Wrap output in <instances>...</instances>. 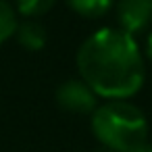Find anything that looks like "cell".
<instances>
[{"label":"cell","instance_id":"6da1fadb","mask_svg":"<svg viewBox=\"0 0 152 152\" xmlns=\"http://www.w3.org/2000/svg\"><path fill=\"white\" fill-rule=\"evenodd\" d=\"M77 71L96 96L104 100H127L140 92L146 67L133 36L123 29L102 27L77 50Z\"/></svg>","mask_w":152,"mask_h":152},{"label":"cell","instance_id":"7a4b0ae2","mask_svg":"<svg viewBox=\"0 0 152 152\" xmlns=\"http://www.w3.org/2000/svg\"><path fill=\"white\" fill-rule=\"evenodd\" d=\"M92 131L110 152H133L148 142L144 113L125 100H108L98 106L92 113Z\"/></svg>","mask_w":152,"mask_h":152},{"label":"cell","instance_id":"3957f363","mask_svg":"<svg viewBox=\"0 0 152 152\" xmlns=\"http://www.w3.org/2000/svg\"><path fill=\"white\" fill-rule=\"evenodd\" d=\"M56 102L63 110L90 115L98 108V96L83 79H67L56 88Z\"/></svg>","mask_w":152,"mask_h":152},{"label":"cell","instance_id":"277c9868","mask_svg":"<svg viewBox=\"0 0 152 152\" xmlns=\"http://www.w3.org/2000/svg\"><path fill=\"white\" fill-rule=\"evenodd\" d=\"M117 21L129 36L148 29L152 25V0H119Z\"/></svg>","mask_w":152,"mask_h":152},{"label":"cell","instance_id":"5b68a950","mask_svg":"<svg viewBox=\"0 0 152 152\" xmlns=\"http://www.w3.org/2000/svg\"><path fill=\"white\" fill-rule=\"evenodd\" d=\"M15 38L17 42L25 48V50H42L46 46V40H48V34H46V27L38 21H25L17 27L15 31Z\"/></svg>","mask_w":152,"mask_h":152},{"label":"cell","instance_id":"8992f818","mask_svg":"<svg viewBox=\"0 0 152 152\" xmlns=\"http://www.w3.org/2000/svg\"><path fill=\"white\" fill-rule=\"evenodd\" d=\"M67 4L81 17H88V19H98L102 15H106L115 0H67Z\"/></svg>","mask_w":152,"mask_h":152},{"label":"cell","instance_id":"52a82bcc","mask_svg":"<svg viewBox=\"0 0 152 152\" xmlns=\"http://www.w3.org/2000/svg\"><path fill=\"white\" fill-rule=\"evenodd\" d=\"M19 23H17V11L11 2L0 0V46H2L11 36H15Z\"/></svg>","mask_w":152,"mask_h":152},{"label":"cell","instance_id":"ba28073f","mask_svg":"<svg viewBox=\"0 0 152 152\" xmlns=\"http://www.w3.org/2000/svg\"><path fill=\"white\" fill-rule=\"evenodd\" d=\"M17 2V11L25 17H40L44 13H48L52 9V4L56 0H15Z\"/></svg>","mask_w":152,"mask_h":152},{"label":"cell","instance_id":"9c48e42d","mask_svg":"<svg viewBox=\"0 0 152 152\" xmlns=\"http://www.w3.org/2000/svg\"><path fill=\"white\" fill-rule=\"evenodd\" d=\"M146 54H148V56L152 58V34H150V36L146 38Z\"/></svg>","mask_w":152,"mask_h":152},{"label":"cell","instance_id":"30bf717a","mask_svg":"<svg viewBox=\"0 0 152 152\" xmlns=\"http://www.w3.org/2000/svg\"><path fill=\"white\" fill-rule=\"evenodd\" d=\"M133 152H152V146H150V144H148V142H146V144H142V146H140V148H135V150H133Z\"/></svg>","mask_w":152,"mask_h":152},{"label":"cell","instance_id":"8fae6325","mask_svg":"<svg viewBox=\"0 0 152 152\" xmlns=\"http://www.w3.org/2000/svg\"><path fill=\"white\" fill-rule=\"evenodd\" d=\"M100 152H110V150H100Z\"/></svg>","mask_w":152,"mask_h":152}]
</instances>
